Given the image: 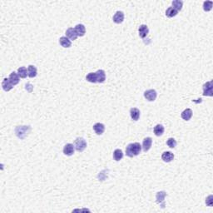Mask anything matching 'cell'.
Segmentation results:
<instances>
[{"label":"cell","mask_w":213,"mask_h":213,"mask_svg":"<svg viewBox=\"0 0 213 213\" xmlns=\"http://www.w3.org/2000/svg\"><path fill=\"white\" fill-rule=\"evenodd\" d=\"M142 151V146L138 142L130 143L126 147V155L129 158H133L140 154Z\"/></svg>","instance_id":"obj_1"},{"label":"cell","mask_w":213,"mask_h":213,"mask_svg":"<svg viewBox=\"0 0 213 213\" xmlns=\"http://www.w3.org/2000/svg\"><path fill=\"white\" fill-rule=\"evenodd\" d=\"M74 147L76 148V150L79 152H82L83 151L86 149L87 147V142L84 140V138H78L75 140L74 142Z\"/></svg>","instance_id":"obj_2"},{"label":"cell","mask_w":213,"mask_h":213,"mask_svg":"<svg viewBox=\"0 0 213 213\" xmlns=\"http://www.w3.org/2000/svg\"><path fill=\"white\" fill-rule=\"evenodd\" d=\"M30 130L29 126H18L15 128L16 135L21 139H24L25 136L28 134V132Z\"/></svg>","instance_id":"obj_3"},{"label":"cell","mask_w":213,"mask_h":213,"mask_svg":"<svg viewBox=\"0 0 213 213\" xmlns=\"http://www.w3.org/2000/svg\"><path fill=\"white\" fill-rule=\"evenodd\" d=\"M213 84L212 81H210L206 83L203 85V95L204 96H209L212 97L213 96Z\"/></svg>","instance_id":"obj_4"},{"label":"cell","mask_w":213,"mask_h":213,"mask_svg":"<svg viewBox=\"0 0 213 213\" xmlns=\"http://www.w3.org/2000/svg\"><path fill=\"white\" fill-rule=\"evenodd\" d=\"M157 97H158V93H157V91L154 89H149V90L144 92V98L149 102L155 101Z\"/></svg>","instance_id":"obj_5"},{"label":"cell","mask_w":213,"mask_h":213,"mask_svg":"<svg viewBox=\"0 0 213 213\" xmlns=\"http://www.w3.org/2000/svg\"><path fill=\"white\" fill-rule=\"evenodd\" d=\"M152 138H146L144 140H143V142H142V149L143 151L146 152L150 150V148L152 147Z\"/></svg>","instance_id":"obj_6"},{"label":"cell","mask_w":213,"mask_h":213,"mask_svg":"<svg viewBox=\"0 0 213 213\" xmlns=\"http://www.w3.org/2000/svg\"><path fill=\"white\" fill-rule=\"evenodd\" d=\"M74 146L72 143H67L63 147V153L67 156H72L74 153Z\"/></svg>","instance_id":"obj_7"},{"label":"cell","mask_w":213,"mask_h":213,"mask_svg":"<svg viewBox=\"0 0 213 213\" xmlns=\"http://www.w3.org/2000/svg\"><path fill=\"white\" fill-rule=\"evenodd\" d=\"M138 31H139V36H140V38H145L146 36H147V34H148V33H149V28H148V27H147L146 25L142 24V25H141V26L139 27Z\"/></svg>","instance_id":"obj_8"},{"label":"cell","mask_w":213,"mask_h":213,"mask_svg":"<svg viewBox=\"0 0 213 213\" xmlns=\"http://www.w3.org/2000/svg\"><path fill=\"white\" fill-rule=\"evenodd\" d=\"M112 19H113V22H114L115 24H122V22H123V20H124V13H123V12H122V11L116 12Z\"/></svg>","instance_id":"obj_9"},{"label":"cell","mask_w":213,"mask_h":213,"mask_svg":"<svg viewBox=\"0 0 213 213\" xmlns=\"http://www.w3.org/2000/svg\"><path fill=\"white\" fill-rule=\"evenodd\" d=\"M166 193L165 192H158L157 195H156V199H157V202L161 204L162 206V207H164L165 203H164V199L166 197Z\"/></svg>","instance_id":"obj_10"},{"label":"cell","mask_w":213,"mask_h":213,"mask_svg":"<svg viewBox=\"0 0 213 213\" xmlns=\"http://www.w3.org/2000/svg\"><path fill=\"white\" fill-rule=\"evenodd\" d=\"M65 33H66V37L70 40H76L77 39V38L78 37V34H77V33H76L75 29L73 28H67Z\"/></svg>","instance_id":"obj_11"},{"label":"cell","mask_w":213,"mask_h":213,"mask_svg":"<svg viewBox=\"0 0 213 213\" xmlns=\"http://www.w3.org/2000/svg\"><path fill=\"white\" fill-rule=\"evenodd\" d=\"M8 78H9V81L11 82V83H12L13 86L17 85L18 83H19L20 81V77L18 76V74L17 72H11L10 75H9V77H8Z\"/></svg>","instance_id":"obj_12"},{"label":"cell","mask_w":213,"mask_h":213,"mask_svg":"<svg viewBox=\"0 0 213 213\" xmlns=\"http://www.w3.org/2000/svg\"><path fill=\"white\" fill-rule=\"evenodd\" d=\"M93 130L97 135H102L105 131V126L103 123L98 122L93 126Z\"/></svg>","instance_id":"obj_13"},{"label":"cell","mask_w":213,"mask_h":213,"mask_svg":"<svg viewBox=\"0 0 213 213\" xmlns=\"http://www.w3.org/2000/svg\"><path fill=\"white\" fill-rule=\"evenodd\" d=\"M74 29H75L76 33H77V34H78V37H83V36L85 35V33H86V28H85V26H84L83 24H78V25H76Z\"/></svg>","instance_id":"obj_14"},{"label":"cell","mask_w":213,"mask_h":213,"mask_svg":"<svg viewBox=\"0 0 213 213\" xmlns=\"http://www.w3.org/2000/svg\"><path fill=\"white\" fill-rule=\"evenodd\" d=\"M2 87H3V89L4 91L8 92L13 87V85L9 81V78H4L2 82Z\"/></svg>","instance_id":"obj_15"},{"label":"cell","mask_w":213,"mask_h":213,"mask_svg":"<svg viewBox=\"0 0 213 213\" xmlns=\"http://www.w3.org/2000/svg\"><path fill=\"white\" fill-rule=\"evenodd\" d=\"M60 45L63 47L68 48L72 46V42L69 38H67V37H61L59 38Z\"/></svg>","instance_id":"obj_16"},{"label":"cell","mask_w":213,"mask_h":213,"mask_svg":"<svg viewBox=\"0 0 213 213\" xmlns=\"http://www.w3.org/2000/svg\"><path fill=\"white\" fill-rule=\"evenodd\" d=\"M162 159L163 162H171L174 159V154L171 152H165L162 155Z\"/></svg>","instance_id":"obj_17"},{"label":"cell","mask_w":213,"mask_h":213,"mask_svg":"<svg viewBox=\"0 0 213 213\" xmlns=\"http://www.w3.org/2000/svg\"><path fill=\"white\" fill-rule=\"evenodd\" d=\"M181 117L183 120L185 121H189L190 119L192 118V110L190 109V108H186L185 110L183 111L181 114Z\"/></svg>","instance_id":"obj_18"},{"label":"cell","mask_w":213,"mask_h":213,"mask_svg":"<svg viewBox=\"0 0 213 213\" xmlns=\"http://www.w3.org/2000/svg\"><path fill=\"white\" fill-rule=\"evenodd\" d=\"M130 115L133 121H138L140 118V110L136 107H132L130 110Z\"/></svg>","instance_id":"obj_19"},{"label":"cell","mask_w":213,"mask_h":213,"mask_svg":"<svg viewBox=\"0 0 213 213\" xmlns=\"http://www.w3.org/2000/svg\"><path fill=\"white\" fill-rule=\"evenodd\" d=\"M97 73V78H98V83H103L105 82L106 80V73H105V71L103 70V69H100L98 71L96 72Z\"/></svg>","instance_id":"obj_20"},{"label":"cell","mask_w":213,"mask_h":213,"mask_svg":"<svg viewBox=\"0 0 213 213\" xmlns=\"http://www.w3.org/2000/svg\"><path fill=\"white\" fill-rule=\"evenodd\" d=\"M164 131H165V128H164V126H162V124H158V125H156V126H154L153 128L154 134L156 135L157 137L162 136L164 133Z\"/></svg>","instance_id":"obj_21"},{"label":"cell","mask_w":213,"mask_h":213,"mask_svg":"<svg viewBox=\"0 0 213 213\" xmlns=\"http://www.w3.org/2000/svg\"><path fill=\"white\" fill-rule=\"evenodd\" d=\"M28 77L29 78H35L37 76V73H38V71H37V68H36L35 66L33 65H29L28 67Z\"/></svg>","instance_id":"obj_22"},{"label":"cell","mask_w":213,"mask_h":213,"mask_svg":"<svg viewBox=\"0 0 213 213\" xmlns=\"http://www.w3.org/2000/svg\"><path fill=\"white\" fill-rule=\"evenodd\" d=\"M86 80L87 82L92 83H98V78H97V73L96 72H90L86 76Z\"/></svg>","instance_id":"obj_23"},{"label":"cell","mask_w":213,"mask_h":213,"mask_svg":"<svg viewBox=\"0 0 213 213\" xmlns=\"http://www.w3.org/2000/svg\"><path fill=\"white\" fill-rule=\"evenodd\" d=\"M18 74L21 78H26L27 76H28V69L25 67H20L18 69Z\"/></svg>","instance_id":"obj_24"},{"label":"cell","mask_w":213,"mask_h":213,"mask_svg":"<svg viewBox=\"0 0 213 213\" xmlns=\"http://www.w3.org/2000/svg\"><path fill=\"white\" fill-rule=\"evenodd\" d=\"M172 8H174L177 11H181L182 8V6H183V2L182 1H180V0H174L172 2Z\"/></svg>","instance_id":"obj_25"},{"label":"cell","mask_w":213,"mask_h":213,"mask_svg":"<svg viewBox=\"0 0 213 213\" xmlns=\"http://www.w3.org/2000/svg\"><path fill=\"white\" fill-rule=\"evenodd\" d=\"M178 11H177V10L174 8H172V7H169V8L166 10V17H168V18H173L175 16L178 15Z\"/></svg>","instance_id":"obj_26"},{"label":"cell","mask_w":213,"mask_h":213,"mask_svg":"<svg viewBox=\"0 0 213 213\" xmlns=\"http://www.w3.org/2000/svg\"><path fill=\"white\" fill-rule=\"evenodd\" d=\"M122 158H123L122 151L121 149H116L113 152V158H114L115 161L118 162L120 160H122Z\"/></svg>","instance_id":"obj_27"},{"label":"cell","mask_w":213,"mask_h":213,"mask_svg":"<svg viewBox=\"0 0 213 213\" xmlns=\"http://www.w3.org/2000/svg\"><path fill=\"white\" fill-rule=\"evenodd\" d=\"M212 5L213 2H212V1H205L203 3V9H204V11H206V12L211 11L212 8Z\"/></svg>","instance_id":"obj_28"},{"label":"cell","mask_w":213,"mask_h":213,"mask_svg":"<svg viewBox=\"0 0 213 213\" xmlns=\"http://www.w3.org/2000/svg\"><path fill=\"white\" fill-rule=\"evenodd\" d=\"M166 145L169 147H171V148H174L177 146V141L172 138H168V140L166 141Z\"/></svg>","instance_id":"obj_29"},{"label":"cell","mask_w":213,"mask_h":213,"mask_svg":"<svg viewBox=\"0 0 213 213\" xmlns=\"http://www.w3.org/2000/svg\"><path fill=\"white\" fill-rule=\"evenodd\" d=\"M212 196H209V197H207V199H206L207 201H206V203L208 206L212 205Z\"/></svg>","instance_id":"obj_30"}]
</instances>
